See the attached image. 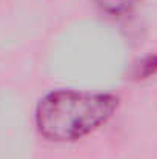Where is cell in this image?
<instances>
[{"label":"cell","mask_w":157,"mask_h":159,"mask_svg":"<svg viewBox=\"0 0 157 159\" xmlns=\"http://www.w3.org/2000/svg\"><path fill=\"white\" fill-rule=\"evenodd\" d=\"M117 108L119 98L112 93L60 88L37 102L34 122L43 139L69 144L103 127Z\"/></svg>","instance_id":"1"},{"label":"cell","mask_w":157,"mask_h":159,"mask_svg":"<svg viewBox=\"0 0 157 159\" xmlns=\"http://www.w3.org/2000/svg\"><path fill=\"white\" fill-rule=\"evenodd\" d=\"M102 12L109 16L129 14L142 0H91Z\"/></svg>","instance_id":"2"},{"label":"cell","mask_w":157,"mask_h":159,"mask_svg":"<svg viewBox=\"0 0 157 159\" xmlns=\"http://www.w3.org/2000/svg\"><path fill=\"white\" fill-rule=\"evenodd\" d=\"M157 74V54H148L137 60L131 68V77L134 80H145Z\"/></svg>","instance_id":"3"}]
</instances>
